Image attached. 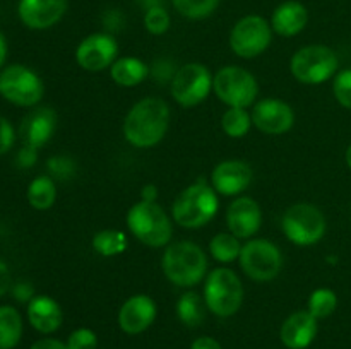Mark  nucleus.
Returning a JSON list of instances; mask_svg holds the SVG:
<instances>
[{
    "label": "nucleus",
    "mask_w": 351,
    "mask_h": 349,
    "mask_svg": "<svg viewBox=\"0 0 351 349\" xmlns=\"http://www.w3.org/2000/svg\"><path fill=\"white\" fill-rule=\"evenodd\" d=\"M213 91L228 108H247L256 105L259 84L247 68L226 65L213 75Z\"/></svg>",
    "instance_id": "7"
},
{
    "label": "nucleus",
    "mask_w": 351,
    "mask_h": 349,
    "mask_svg": "<svg viewBox=\"0 0 351 349\" xmlns=\"http://www.w3.org/2000/svg\"><path fill=\"white\" fill-rule=\"evenodd\" d=\"M149 65L136 57L117 58L110 67V75L122 88H134L144 82L149 75Z\"/></svg>",
    "instance_id": "23"
},
{
    "label": "nucleus",
    "mask_w": 351,
    "mask_h": 349,
    "mask_svg": "<svg viewBox=\"0 0 351 349\" xmlns=\"http://www.w3.org/2000/svg\"><path fill=\"white\" fill-rule=\"evenodd\" d=\"M338 55L326 44H307L295 51L290 70L302 84L317 86L331 79L338 70Z\"/></svg>",
    "instance_id": "8"
},
{
    "label": "nucleus",
    "mask_w": 351,
    "mask_h": 349,
    "mask_svg": "<svg viewBox=\"0 0 351 349\" xmlns=\"http://www.w3.org/2000/svg\"><path fill=\"white\" fill-rule=\"evenodd\" d=\"M242 252V243L232 233H218L209 242V253L215 260L221 263H230L233 260H239Z\"/></svg>",
    "instance_id": "27"
},
{
    "label": "nucleus",
    "mask_w": 351,
    "mask_h": 349,
    "mask_svg": "<svg viewBox=\"0 0 351 349\" xmlns=\"http://www.w3.org/2000/svg\"><path fill=\"white\" fill-rule=\"evenodd\" d=\"M336 307H338V296L329 287H319L308 298V308L311 315H314L317 320L321 318H328L335 313Z\"/></svg>",
    "instance_id": "31"
},
{
    "label": "nucleus",
    "mask_w": 351,
    "mask_h": 349,
    "mask_svg": "<svg viewBox=\"0 0 351 349\" xmlns=\"http://www.w3.org/2000/svg\"><path fill=\"white\" fill-rule=\"evenodd\" d=\"M239 262L250 279L257 283H267L278 277L283 269V253L280 246L269 240L254 238L242 245Z\"/></svg>",
    "instance_id": "9"
},
{
    "label": "nucleus",
    "mask_w": 351,
    "mask_h": 349,
    "mask_svg": "<svg viewBox=\"0 0 351 349\" xmlns=\"http://www.w3.org/2000/svg\"><path fill=\"white\" fill-rule=\"evenodd\" d=\"M161 267L167 279L178 287H192L208 276V259L204 250L192 242L167 245Z\"/></svg>",
    "instance_id": "2"
},
{
    "label": "nucleus",
    "mask_w": 351,
    "mask_h": 349,
    "mask_svg": "<svg viewBox=\"0 0 351 349\" xmlns=\"http://www.w3.org/2000/svg\"><path fill=\"white\" fill-rule=\"evenodd\" d=\"M12 296L17 301H21V303H29L34 298L33 286L29 283H26V281H19V283H16L12 286Z\"/></svg>",
    "instance_id": "38"
},
{
    "label": "nucleus",
    "mask_w": 351,
    "mask_h": 349,
    "mask_svg": "<svg viewBox=\"0 0 351 349\" xmlns=\"http://www.w3.org/2000/svg\"><path fill=\"white\" fill-rule=\"evenodd\" d=\"M221 0H171L175 10L182 17L191 21H201L211 16L218 9Z\"/></svg>",
    "instance_id": "30"
},
{
    "label": "nucleus",
    "mask_w": 351,
    "mask_h": 349,
    "mask_svg": "<svg viewBox=\"0 0 351 349\" xmlns=\"http://www.w3.org/2000/svg\"><path fill=\"white\" fill-rule=\"evenodd\" d=\"M273 33L269 21L257 14H249L232 27L230 48L240 58H256L269 48Z\"/></svg>",
    "instance_id": "10"
},
{
    "label": "nucleus",
    "mask_w": 351,
    "mask_h": 349,
    "mask_svg": "<svg viewBox=\"0 0 351 349\" xmlns=\"http://www.w3.org/2000/svg\"><path fill=\"white\" fill-rule=\"evenodd\" d=\"M23 335V318L14 307H0V349L16 348Z\"/></svg>",
    "instance_id": "25"
},
{
    "label": "nucleus",
    "mask_w": 351,
    "mask_h": 349,
    "mask_svg": "<svg viewBox=\"0 0 351 349\" xmlns=\"http://www.w3.org/2000/svg\"><path fill=\"white\" fill-rule=\"evenodd\" d=\"M317 335V318L308 310H300L291 313L283 322L280 331V339L288 349H305L312 344Z\"/></svg>",
    "instance_id": "20"
},
{
    "label": "nucleus",
    "mask_w": 351,
    "mask_h": 349,
    "mask_svg": "<svg viewBox=\"0 0 351 349\" xmlns=\"http://www.w3.org/2000/svg\"><path fill=\"white\" fill-rule=\"evenodd\" d=\"M346 164H348L350 170H351V146L346 149Z\"/></svg>",
    "instance_id": "46"
},
{
    "label": "nucleus",
    "mask_w": 351,
    "mask_h": 349,
    "mask_svg": "<svg viewBox=\"0 0 351 349\" xmlns=\"http://www.w3.org/2000/svg\"><path fill=\"white\" fill-rule=\"evenodd\" d=\"M14 139H16V133H14L12 125L3 116H0V154L7 153L12 147Z\"/></svg>",
    "instance_id": "36"
},
{
    "label": "nucleus",
    "mask_w": 351,
    "mask_h": 349,
    "mask_svg": "<svg viewBox=\"0 0 351 349\" xmlns=\"http://www.w3.org/2000/svg\"><path fill=\"white\" fill-rule=\"evenodd\" d=\"M119 55V43L110 33H93L75 48V62L88 72H101L112 67Z\"/></svg>",
    "instance_id": "13"
},
{
    "label": "nucleus",
    "mask_w": 351,
    "mask_h": 349,
    "mask_svg": "<svg viewBox=\"0 0 351 349\" xmlns=\"http://www.w3.org/2000/svg\"><path fill=\"white\" fill-rule=\"evenodd\" d=\"M10 284H12V279H10L9 267H7L3 262H0V296L9 291Z\"/></svg>",
    "instance_id": "42"
},
{
    "label": "nucleus",
    "mask_w": 351,
    "mask_h": 349,
    "mask_svg": "<svg viewBox=\"0 0 351 349\" xmlns=\"http://www.w3.org/2000/svg\"><path fill=\"white\" fill-rule=\"evenodd\" d=\"M332 92L335 98L343 108L351 109V68L338 72L332 82Z\"/></svg>",
    "instance_id": "34"
},
{
    "label": "nucleus",
    "mask_w": 351,
    "mask_h": 349,
    "mask_svg": "<svg viewBox=\"0 0 351 349\" xmlns=\"http://www.w3.org/2000/svg\"><path fill=\"white\" fill-rule=\"evenodd\" d=\"M271 27L283 38H293L305 29L308 23V10L298 0L281 2L271 16Z\"/></svg>",
    "instance_id": "21"
},
{
    "label": "nucleus",
    "mask_w": 351,
    "mask_h": 349,
    "mask_svg": "<svg viewBox=\"0 0 351 349\" xmlns=\"http://www.w3.org/2000/svg\"><path fill=\"white\" fill-rule=\"evenodd\" d=\"M5 58H7V43H5V38H3L2 33H0V67L3 65Z\"/></svg>",
    "instance_id": "44"
},
{
    "label": "nucleus",
    "mask_w": 351,
    "mask_h": 349,
    "mask_svg": "<svg viewBox=\"0 0 351 349\" xmlns=\"http://www.w3.org/2000/svg\"><path fill=\"white\" fill-rule=\"evenodd\" d=\"M252 127V116L247 108H228L221 116V129L232 139H242Z\"/></svg>",
    "instance_id": "29"
},
{
    "label": "nucleus",
    "mask_w": 351,
    "mask_h": 349,
    "mask_svg": "<svg viewBox=\"0 0 351 349\" xmlns=\"http://www.w3.org/2000/svg\"><path fill=\"white\" fill-rule=\"evenodd\" d=\"M36 159H38V147L26 146V144H24V147L17 153L16 156V163L19 168L34 166V164H36Z\"/></svg>",
    "instance_id": "37"
},
{
    "label": "nucleus",
    "mask_w": 351,
    "mask_h": 349,
    "mask_svg": "<svg viewBox=\"0 0 351 349\" xmlns=\"http://www.w3.org/2000/svg\"><path fill=\"white\" fill-rule=\"evenodd\" d=\"M191 349H223V348L216 339L209 337V335H201V337H197L194 342H192Z\"/></svg>",
    "instance_id": "40"
},
{
    "label": "nucleus",
    "mask_w": 351,
    "mask_h": 349,
    "mask_svg": "<svg viewBox=\"0 0 351 349\" xmlns=\"http://www.w3.org/2000/svg\"><path fill=\"white\" fill-rule=\"evenodd\" d=\"M57 198V188H55L53 178L43 174V177L34 178L27 187V202L31 207L38 211H47L55 204Z\"/></svg>",
    "instance_id": "26"
},
{
    "label": "nucleus",
    "mask_w": 351,
    "mask_h": 349,
    "mask_svg": "<svg viewBox=\"0 0 351 349\" xmlns=\"http://www.w3.org/2000/svg\"><path fill=\"white\" fill-rule=\"evenodd\" d=\"M27 320L41 334H51L62 325L64 313L53 298L40 294L27 303Z\"/></svg>",
    "instance_id": "22"
},
{
    "label": "nucleus",
    "mask_w": 351,
    "mask_h": 349,
    "mask_svg": "<svg viewBox=\"0 0 351 349\" xmlns=\"http://www.w3.org/2000/svg\"><path fill=\"white\" fill-rule=\"evenodd\" d=\"M47 170L53 180H69L77 171V164L71 156H53L47 161Z\"/></svg>",
    "instance_id": "33"
},
{
    "label": "nucleus",
    "mask_w": 351,
    "mask_h": 349,
    "mask_svg": "<svg viewBox=\"0 0 351 349\" xmlns=\"http://www.w3.org/2000/svg\"><path fill=\"white\" fill-rule=\"evenodd\" d=\"M69 349H96L98 348V337L95 332L88 327L75 328L67 339Z\"/></svg>",
    "instance_id": "35"
},
{
    "label": "nucleus",
    "mask_w": 351,
    "mask_h": 349,
    "mask_svg": "<svg viewBox=\"0 0 351 349\" xmlns=\"http://www.w3.org/2000/svg\"><path fill=\"white\" fill-rule=\"evenodd\" d=\"M156 311L158 308L153 298L147 294H134V296L127 298L125 303L120 307L117 322L125 334H143L153 325Z\"/></svg>",
    "instance_id": "15"
},
{
    "label": "nucleus",
    "mask_w": 351,
    "mask_h": 349,
    "mask_svg": "<svg viewBox=\"0 0 351 349\" xmlns=\"http://www.w3.org/2000/svg\"><path fill=\"white\" fill-rule=\"evenodd\" d=\"M103 24L106 27V33L112 34V31L120 29L123 26V14L117 9H110L103 14Z\"/></svg>",
    "instance_id": "39"
},
{
    "label": "nucleus",
    "mask_w": 351,
    "mask_h": 349,
    "mask_svg": "<svg viewBox=\"0 0 351 349\" xmlns=\"http://www.w3.org/2000/svg\"><path fill=\"white\" fill-rule=\"evenodd\" d=\"M55 129H57V113L48 106H41L24 116L19 127V133L26 146L40 149L51 139Z\"/></svg>",
    "instance_id": "19"
},
{
    "label": "nucleus",
    "mask_w": 351,
    "mask_h": 349,
    "mask_svg": "<svg viewBox=\"0 0 351 349\" xmlns=\"http://www.w3.org/2000/svg\"><path fill=\"white\" fill-rule=\"evenodd\" d=\"M170 127V108L161 98L137 101L123 120V137L139 149L154 147L163 140Z\"/></svg>",
    "instance_id": "1"
},
{
    "label": "nucleus",
    "mask_w": 351,
    "mask_h": 349,
    "mask_svg": "<svg viewBox=\"0 0 351 349\" xmlns=\"http://www.w3.org/2000/svg\"><path fill=\"white\" fill-rule=\"evenodd\" d=\"M281 228L291 243L311 246L321 242L328 229L324 212L314 204L298 202L290 205L281 218Z\"/></svg>",
    "instance_id": "6"
},
{
    "label": "nucleus",
    "mask_w": 351,
    "mask_h": 349,
    "mask_svg": "<svg viewBox=\"0 0 351 349\" xmlns=\"http://www.w3.org/2000/svg\"><path fill=\"white\" fill-rule=\"evenodd\" d=\"M31 349H69V346L65 342L58 341V339H40V341L34 342L31 346Z\"/></svg>",
    "instance_id": "41"
},
{
    "label": "nucleus",
    "mask_w": 351,
    "mask_h": 349,
    "mask_svg": "<svg viewBox=\"0 0 351 349\" xmlns=\"http://www.w3.org/2000/svg\"><path fill=\"white\" fill-rule=\"evenodd\" d=\"M263 224L261 205L252 197H239L228 205L226 211V226L237 238H252Z\"/></svg>",
    "instance_id": "18"
},
{
    "label": "nucleus",
    "mask_w": 351,
    "mask_h": 349,
    "mask_svg": "<svg viewBox=\"0 0 351 349\" xmlns=\"http://www.w3.org/2000/svg\"><path fill=\"white\" fill-rule=\"evenodd\" d=\"M206 301L195 291H187L177 301V315L180 322L187 327L195 328L204 322L206 318Z\"/></svg>",
    "instance_id": "24"
},
{
    "label": "nucleus",
    "mask_w": 351,
    "mask_h": 349,
    "mask_svg": "<svg viewBox=\"0 0 351 349\" xmlns=\"http://www.w3.org/2000/svg\"><path fill=\"white\" fill-rule=\"evenodd\" d=\"M127 228L141 243L153 248L170 245L173 224L156 202L139 201L127 212Z\"/></svg>",
    "instance_id": "4"
},
{
    "label": "nucleus",
    "mask_w": 351,
    "mask_h": 349,
    "mask_svg": "<svg viewBox=\"0 0 351 349\" xmlns=\"http://www.w3.org/2000/svg\"><path fill=\"white\" fill-rule=\"evenodd\" d=\"M144 27L149 34H154V36H161V34L167 33L170 29V14L165 9V5L160 7H151V9L144 10Z\"/></svg>",
    "instance_id": "32"
},
{
    "label": "nucleus",
    "mask_w": 351,
    "mask_h": 349,
    "mask_svg": "<svg viewBox=\"0 0 351 349\" xmlns=\"http://www.w3.org/2000/svg\"><path fill=\"white\" fill-rule=\"evenodd\" d=\"M218 207V194L213 185L199 178L175 198L171 218L182 228L197 229L215 218Z\"/></svg>",
    "instance_id": "3"
},
{
    "label": "nucleus",
    "mask_w": 351,
    "mask_h": 349,
    "mask_svg": "<svg viewBox=\"0 0 351 349\" xmlns=\"http://www.w3.org/2000/svg\"><path fill=\"white\" fill-rule=\"evenodd\" d=\"M139 2H141V5L144 7V10H147V9H151V7L163 5L165 0H139Z\"/></svg>",
    "instance_id": "45"
},
{
    "label": "nucleus",
    "mask_w": 351,
    "mask_h": 349,
    "mask_svg": "<svg viewBox=\"0 0 351 349\" xmlns=\"http://www.w3.org/2000/svg\"><path fill=\"white\" fill-rule=\"evenodd\" d=\"M93 248L101 257H117L125 252L127 236L119 229H101L93 236Z\"/></svg>",
    "instance_id": "28"
},
{
    "label": "nucleus",
    "mask_w": 351,
    "mask_h": 349,
    "mask_svg": "<svg viewBox=\"0 0 351 349\" xmlns=\"http://www.w3.org/2000/svg\"><path fill=\"white\" fill-rule=\"evenodd\" d=\"M252 125L267 135L287 133L295 123V112L287 101L276 98L261 99L254 105Z\"/></svg>",
    "instance_id": "14"
},
{
    "label": "nucleus",
    "mask_w": 351,
    "mask_h": 349,
    "mask_svg": "<svg viewBox=\"0 0 351 349\" xmlns=\"http://www.w3.org/2000/svg\"><path fill=\"white\" fill-rule=\"evenodd\" d=\"M158 198V188L154 185H146L141 192V201H146V202H156Z\"/></svg>",
    "instance_id": "43"
},
{
    "label": "nucleus",
    "mask_w": 351,
    "mask_h": 349,
    "mask_svg": "<svg viewBox=\"0 0 351 349\" xmlns=\"http://www.w3.org/2000/svg\"><path fill=\"white\" fill-rule=\"evenodd\" d=\"M245 289L240 277L232 269L219 267L211 270L204 281L206 307L216 317H232L240 310Z\"/></svg>",
    "instance_id": "5"
},
{
    "label": "nucleus",
    "mask_w": 351,
    "mask_h": 349,
    "mask_svg": "<svg viewBox=\"0 0 351 349\" xmlns=\"http://www.w3.org/2000/svg\"><path fill=\"white\" fill-rule=\"evenodd\" d=\"M170 91L178 105L184 108H194L201 105L213 91L211 72L197 62L182 65L171 79Z\"/></svg>",
    "instance_id": "11"
},
{
    "label": "nucleus",
    "mask_w": 351,
    "mask_h": 349,
    "mask_svg": "<svg viewBox=\"0 0 351 349\" xmlns=\"http://www.w3.org/2000/svg\"><path fill=\"white\" fill-rule=\"evenodd\" d=\"M69 0H19L17 14L29 29H48L65 16Z\"/></svg>",
    "instance_id": "17"
},
{
    "label": "nucleus",
    "mask_w": 351,
    "mask_h": 349,
    "mask_svg": "<svg viewBox=\"0 0 351 349\" xmlns=\"http://www.w3.org/2000/svg\"><path fill=\"white\" fill-rule=\"evenodd\" d=\"M254 171L249 163L240 159H226L216 164L211 173V185L216 194L225 197L239 195L252 183Z\"/></svg>",
    "instance_id": "16"
},
{
    "label": "nucleus",
    "mask_w": 351,
    "mask_h": 349,
    "mask_svg": "<svg viewBox=\"0 0 351 349\" xmlns=\"http://www.w3.org/2000/svg\"><path fill=\"white\" fill-rule=\"evenodd\" d=\"M0 94L17 106H34L43 98V82L26 65H10L0 74Z\"/></svg>",
    "instance_id": "12"
}]
</instances>
